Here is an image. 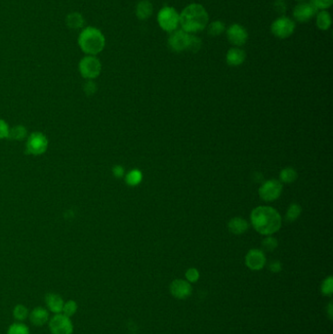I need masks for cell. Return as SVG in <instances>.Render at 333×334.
Segmentation results:
<instances>
[{"label":"cell","instance_id":"obj_26","mask_svg":"<svg viewBox=\"0 0 333 334\" xmlns=\"http://www.w3.org/2000/svg\"><path fill=\"white\" fill-rule=\"evenodd\" d=\"M78 309V305L74 300H69L67 302H65L64 307H63L62 314L65 316L71 318L75 315V313L77 312Z\"/></svg>","mask_w":333,"mask_h":334},{"label":"cell","instance_id":"obj_29","mask_svg":"<svg viewBox=\"0 0 333 334\" xmlns=\"http://www.w3.org/2000/svg\"><path fill=\"white\" fill-rule=\"evenodd\" d=\"M201 45H202V41L200 40L199 37L190 35V39H189L187 50H189L193 53H197L201 48Z\"/></svg>","mask_w":333,"mask_h":334},{"label":"cell","instance_id":"obj_15","mask_svg":"<svg viewBox=\"0 0 333 334\" xmlns=\"http://www.w3.org/2000/svg\"><path fill=\"white\" fill-rule=\"evenodd\" d=\"M31 322L36 326H42L49 321V313L43 307H37L29 313Z\"/></svg>","mask_w":333,"mask_h":334},{"label":"cell","instance_id":"obj_27","mask_svg":"<svg viewBox=\"0 0 333 334\" xmlns=\"http://www.w3.org/2000/svg\"><path fill=\"white\" fill-rule=\"evenodd\" d=\"M142 178H143V176H142L141 171L132 170L126 175L125 180H126V183L129 186H137L141 183Z\"/></svg>","mask_w":333,"mask_h":334},{"label":"cell","instance_id":"obj_35","mask_svg":"<svg viewBox=\"0 0 333 334\" xmlns=\"http://www.w3.org/2000/svg\"><path fill=\"white\" fill-rule=\"evenodd\" d=\"M199 278V272L197 269L191 268L186 272V279L190 283H196Z\"/></svg>","mask_w":333,"mask_h":334},{"label":"cell","instance_id":"obj_9","mask_svg":"<svg viewBox=\"0 0 333 334\" xmlns=\"http://www.w3.org/2000/svg\"><path fill=\"white\" fill-rule=\"evenodd\" d=\"M283 192V185L278 180H269L261 186L260 197L266 201H273L280 198Z\"/></svg>","mask_w":333,"mask_h":334},{"label":"cell","instance_id":"obj_23","mask_svg":"<svg viewBox=\"0 0 333 334\" xmlns=\"http://www.w3.org/2000/svg\"><path fill=\"white\" fill-rule=\"evenodd\" d=\"M28 316H29V311L24 305L18 304L14 307L13 317L16 321L24 322L26 318H28Z\"/></svg>","mask_w":333,"mask_h":334},{"label":"cell","instance_id":"obj_33","mask_svg":"<svg viewBox=\"0 0 333 334\" xmlns=\"http://www.w3.org/2000/svg\"><path fill=\"white\" fill-rule=\"evenodd\" d=\"M262 246L263 248H265L267 251H273L275 248L278 247V241L275 237H267L263 240L262 242Z\"/></svg>","mask_w":333,"mask_h":334},{"label":"cell","instance_id":"obj_13","mask_svg":"<svg viewBox=\"0 0 333 334\" xmlns=\"http://www.w3.org/2000/svg\"><path fill=\"white\" fill-rule=\"evenodd\" d=\"M246 264L251 270L258 271L261 270L266 264V257L263 251L259 249H252L247 254Z\"/></svg>","mask_w":333,"mask_h":334},{"label":"cell","instance_id":"obj_16","mask_svg":"<svg viewBox=\"0 0 333 334\" xmlns=\"http://www.w3.org/2000/svg\"><path fill=\"white\" fill-rule=\"evenodd\" d=\"M45 303L53 314H61L63 311V307L65 304V301L61 295L57 293H48L45 296Z\"/></svg>","mask_w":333,"mask_h":334},{"label":"cell","instance_id":"obj_24","mask_svg":"<svg viewBox=\"0 0 333 334\" xmlns=\"http://www.w3.org/2000/svg\"><path fill=\"white\" fill-rule=\"evenodd\" d=\"M7 334H31V332L27 325L22 322H14L9 326Z\"/></svg>","mask_w":333,"mask_h":334},{"label":"cell","instance_id":"obj_30","mask_svg":"<svg viewBox=\"0 0 333 334\" xmlns=\"http://www.w3.org/2000/svg\"><path fill=\"white\" fill-rule=\"evenodd\" d=\"M301 213V207L294 203V204H291L290 207L288 208L287 210V213H286V219L289 221V222H292V221H295L297 218L299 217Z\"/></svg>","mask_w":333,"mask_h":334},{"label":"cell","instance_id":"obj_19","mask_svg":"<svg viewBox=\"0 0 333 334\" xmlns=\"http://www.w3.org/2000/svg\"><path fill=\"white\" fill-rule=\"evenodd\" d=\"M66 24L73 29H78V28H83L84 25V18L80 13L73 12L68 14L66 18Z\"/></svg>","mask_w":333,"mask_h":334},{"label":"cell","instance_id":"obj_3","mask_svg":"<svg viewBox=\"0 0 333 334\" xmlns=\"http://www.w3.org/2000/svg\"><path fill=\"white\" fill-rule=\"evenodd\" d=\"M77 44L85 55L97 56L106 46V37L102 31L95 26H85L79 33Z\"/></svg>","mask_w":333,"mask_h":334},{"label":"cell","instance_id":"obj_28","mask_svg":"<svg viewBox=\"0 0 333 334\" xmlns=\"http://www.w3.org/2000/svg\"><path fill=\"white\" fill-rule=\"evenodd\" d=\"M225 31V25L221 21H215L208 25V34L212 37L220 36Z\"/></svg>","mask_w":333,"mask_h":334},{"label":"cell","instance_id":"obj_36","mask_svg":"<svg viewBox=\"0 0 333 334\" xmlns=\"http://www.w3.org/2000/svg\"><path fill=\"white\" fill-rule=\"evenodd\" d=\"M275 11L281 15H284L286 11V3L284 0H276L274 3Z\"/></svg>","mask_w":333,"mask_h":334},{"label":"cell","instance_id":"obj_21","mask_svg":"<svg viewBox=\"0 0 333 334\" xmlns=\"http://www.w3.org/2000/svg\"><path fill=\"white\" fill-rule=\"evenodd\" d=\"M331 25L330 14L322 10L317 16V26L321 31H327Z\"/></svg>","mask_w":333,"mask_h":334},{"label":"cell","instance_id":"obj_17","mask_svg":"<svg viewBox=\"0 0 333 334\" xmlns=\"http://www.w3.org/2000/svg\"><path fill=\"white\" fill-rule=\"evenodd\" d=\"M246 58H247V55H246V52L244 50L240 49L238 47H234V48H232V49L228 51L226 60H227L228 65L236 67V66H239V65H241L243 63L245 62Z\"/></svg>","mask_w":333,"mask_h":334},{"label":"cell","instance_id":"obj_1","mask_svg":"<svg viewBox=\"0 0 333 334\" xmlns=\"http://www.w3.org/2000/svg\"><path fill=\"white\" fill-rule=\"evenodd\" d=\"M251 222L260 234L271 235L281 229L282 217L270 206H259L252 211Z\"/></svg>","mask_w":333,"mask_h":334},{"label":"cell","instance_id":"obj_4","mask_svg":"<svg viewBox=\"0 0 333 334\" xmlns=\"http://www.w3.org/2000/svg\"><path fill=\"white\" fill-rule=\"evenodd\" d=\"M78 71L86 80H93L101 74L102 64L96 56L86 55L78 63Z\"/></svg>","mask_w":333,"mask_h":334},{"label":"cell","instance_id":"obj_8","mask_svg":"<svg viewBox=\"0 0 333 334\" xmlns=\"http://www.w3.org/2000/svg\"><path fill=\"white\" fill-rule=\"evenodd\" d=\"M49 329L52 334H73L74 323L71 318L64 314H56L49 320Z\"/></svg>","mask_w":333,"mask_h":334},{"label":"cell","instance_id":"obj_2","mask_svg":"<svg viewBox=\"0 0 333 334\" xmlns=\"http://www.w3.org/2000/svg\"><path fill=\"white\" fill-rule=\"evenodd\" d=\"M209 17L204 7L198 3L190 4L180 14V25L187 34H196L208 25Z\"/></svg>","mask_w":333,"mask_h":334},{"label":"cell","instance_id":"obj_10","mask_svg":"<svg viewBox=\"0 0 333 334\" xmlns=\"http://www.w3.org/2000/svg\"><path fill=\"white\" fill-rule=\"evenodd\" d=\"M189 39L190 34H187L183 29H176L168 38V46L174 52H182L187 50Z\"/></svg>","mask_w":333,"mask_h":334},{"label":"cell","instance_id":"obj_11","mask_svg":"<svg viewBox=\"0 0 333 334\" xmlns=\"http://www.w3.org/2000/svg\"><path fill=\"white\" fill-rule=\"evenodd\" d=\"M228 40L234 46H243L247 43L248 34L243 25L234 24L227 31Z\"/></svg>","mask_w":333,"mask_h":334},{"label":"cell","instance_id":"obj_12","mask_svg":"<svg viewBox=\"0 0 333 334\" xmlns=\"http://www.w3.org/2000/svg\"><path fill=\"white\" fill-rule=\"evenodd\" d=\"M317 8L311 2H304L298 4L293 10V17L295 18L297 22L306 23L310 21L316 14Z\"/></svg>","mask_w":333,"mask_h":334},{"label":"cell","instance_id":"obj_40","mask_svg":"<svg viewBox=\"0 0 333 334\" xmlns=\"http://www.w3.org/2000/svg\"><path fill=\"white\" fill-rule=\"evenodd\" d=\"M298 1H304V0H298Z\"/></svg>","mask_w":333,"mask_h":334},{"label":"cell","instance_id":"obj_14","mask_svg":"<svg viewBox=\"0 0 333 334\" xmlns=\"http://www.w3.org/2000/svg\"><path fill=\"white\" fill-rule=\"evenodd\" d=\"M170 292L177 299H185L191 295L192 286L184 280H175L170 285Z\"/></svg>","mask_w":333,"mask_h":334},{"label":"cell","instance_id":"obj_7","mask_svg":"<svg viewBox=\"0 0 333 334\" xmlns=\"http://www.w3.org/2000/svg\"><path fill=\"white\" fill-rule=\"evenodd\" d=\"M295 31V23L290 18L282 16L278 18L271 25V34L278 38L284 39L292 36Z\"/></svg>","mask_w":333,"mask_h":334},{"label":"cell","instance_id":"obj_34","mask_svg":"<svg viewBox=\"0 0 333 334\" xmlns=\"http://www.w3.org/2000/svg\"><path fill=\"white\" fill-rule=\"evenodd\" d=\"M9 131H10V127L8 124L5 120L0 119V140L8 139Z\"/></svg>","mask_w":333,"mask_h":334},{"label":"cell","instance_id":"obj_37","mask_svg":"<svg viewBox=\"0 0 333 334\" xmlns=\"http://www.w3.org/2000/svg\"><path fill=\"white\" fill-rule=\"evenodd\" d=\"M96 84L93 82V80H87L86 83L84 84V91L87 95H92L96 92Z\"/></svg>","mask_w":333,"mask_h":334},{"label":"cell","instance_id":"obj_6","mask_svg":"<svg viewBox=\"0 0 333 334\" xmlns=\"http://www.w3.org/2000/svg\"><path fill=\"white\" fill-rule=\"evenodd\" d=\"M48 139L42 132H34L27 137L25 149L28 155L41 156L48 148Z\"/></svg>","mask_w":333,"mask_h":334},{"label":"cell","instance_id":"obj_20","mask_svg":"<svg viewBox=\"0 0 333 334\" xmlns=\"http://www.w3.org/2000/svg\"><path fill=\"white\" fill-rule=\"evenodd\" d=\"M229 229L232 233H234L235 235H240V234L245 233L248 229V224L245 219L236 217V218L232 219L229 223Z\"/></svg>","mask_w":333,"mask_h":334},{"label":"cell","instance_id":"obj_18","mask_svg":"<svg viewBox=\"0 0 333 334\" xmlns=\"http://www.w3.org/2000/svg\"><path fill=\"white\" fill-rule=\"evenodd\" d=\"M154 12L153 4L148 0H142L136 6V16L140 20H147Z\"/></svg>","mask_w":333,"mask_h":334},{"label":"cell","instance_id":"obj_5","mask_svg":"<svg viewBox=\"0 0 333 334\" xmlns=\"http://www.w3.org/2000/svg\"><path fill=\"white\" fill-rule=\"evenodd\" d=\"M158 22L163 31L172 33L180 25V14H178L172 7L166 6L159 13Z\"/></svg>","mask_w":333,"mask_h":334},{"label":"cell","instance_id":"obj_38","mask_svg":"<svg viewBox=\"0 0 333 334\" xmlns=\"http://www.w3.org/2000/svg\"><path fill=\"white\" fill-rule=\"evenodd\" d=\"M112 173H113V175H114L116 178H122V177H124V167L120 166V165H115V166L112 168Z\"/></svg>","mask_w":333,"mask_h":334},{"label":"cell","instance_id":"obj_39","mask_svg":"<svg viewBox=\"0 0 333 334\" xmlns=\"http://www.w3.org/2000/svg\"><path fill=\"white\" fill-rule=\"evenodd\" d=\"M270 270L271 272H279L282 271V264L279 261H274L270 265Z\"/></svg>","mask_w":333,"mask_h":334},{"label":"cell","instance_id":"obj_32","mask_svg":"<svg viewBox=\"0 0 333 334\" xmlns=\"http://www.w3.org/2000/svg\"><path fill=\"white\" fill-rule=\"evenodd\" d=\"M311 3L317 8V10H325L333 4V0H312Z\"/></svg>","mask_w":333,"mask_h":334},{"label":"cell","instance_id":"obj_31","mask_svg":"<svg viewBox=\"0 0 333 334\" xmlns=\"http://www.w3.org/2000/svg\"><path fill=\"white\" fill-rule=\"evenodd\" d=\"M321 292L324 295H331L333 292V281L331 277L325 279L321 285Z\"/></svg>","mask_w":333,"mask_h":334},{"label":"cell","instance_id":"obj_22","mask_svg":"<svg viewBox=\"0 0 333 334\" xmlns=\"http://www.w3.org/2000/svg\"><path fill=\"white\" fill-rule=\"evenodd\" d=\"M26 137H27V131H26L25 126L18 125V126L10 128L9 136H8L9 139L16 140V141H22V140L25 139Z\"/></svg>","mask_w":333,"mask_h":334},{"label":"cell","instance_id":"obj_25","mask_svg":"<svg viewBox=\"0 0 333 334\" xmlns=\"http://www.w3.org/2000/svg\"><path fill=\"white\" fill-rule=\"evenodd\" d=\"M297 172L291 167H287L284 169L282 172H281V180L284 182V183H287V184H290L292 182H294L297 179Z\"/></svg>","mask_w":333,"mask_h":334}]
</instances>
